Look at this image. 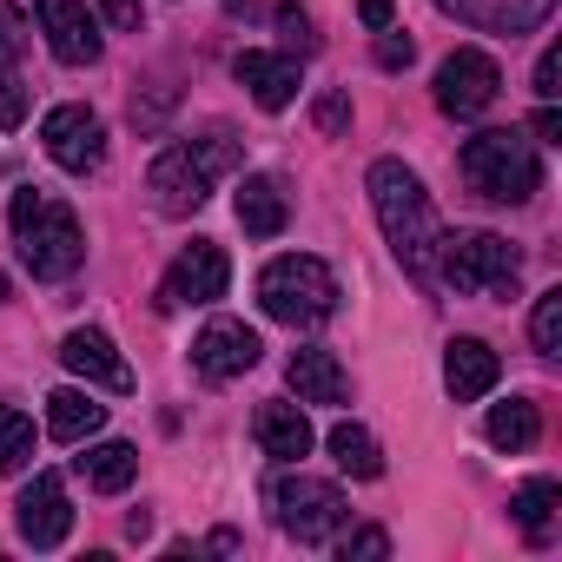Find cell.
I'll return each instance as SVG.
<instances>
[{
    "label": "cell",
    "mask_w": 562,
    "mask_h": 562,
    "mask_svg": "<svg viewBox=\"0 0 562 562\" xmlns=\"http://www.w3.org/2000/svg\"><path fill=\"white\" fill-rule=\"evenodd\" d=\"M41 34H47V47H54L60 67H93L106 54L100 21H93L87 0H41Z\"/></svg>",
    "instance_id": "cell-13"
},
{
    "label": "cell",
    "mask_w": 562,
    "mask_h": 562,
    "mask_svg": "<svg viewBox=\"0 0 562 562\" xmlns=\"http://www.w3.org/2000/svg\"><path fill=\"white\" fill-rule=\"evenodd\" d=\"M232 74H238V87H251V100H258L265 113H285V106L299 100V87H305L299 54H258V47H245V54L232 60Z\"/></svg>",
    "instance_id": "cell-14"
},
{
    "label": "cell",
    "mask_w": 562,
    "mask_h": 562,
    "mask_svg": "<svg viewBox=\"0 0 562 562\" xmlns=\"http://www.w3.org/2000/svg\"><path fill=\"white\" fill-rule=\"evenodd\" d=\"M60 364H67L74 378H87V384L133 391L126 358H120V351H113V338H106V331H93V325H80V331H67V338H60Z\"/></svg>",
    "instance_id": "cell-15"
},
{
    "label": "cell",
    "mask_w": 562,
    "mask_h": 562,
    "mask_svg": "<svg viewBox=\"0 0 562 562\" xmlns=\"http://www.w3.org/2000/svg\"><path fill=\"white\" fill-rule=\"evenodd\" d=\"M100 424H106V404H100L93 391H54V397H47V437L87 443Z\"/></svg>",
    "instance_id": "cell-20"
},
{
    "label": "cell",
    "mask_w": 562,
    "mask_h": 562,
    "mask_svg": "<svg viewBox=\"0 0 562 562\" xmlns=\"http://www.w3.org/2000/svg\"><path fill=\"white\" fill-rule=\"evenodd\" d=\"M529 338H536V351H542V358H555V351H562V285L536 299V312H529Z\"/></svg>",
    "instance_id": "cell-27"
},
{
    "label": "cell",
    "mask_w": 562,
    "mask_h": 562,
    "mask_svg": "<svg viewBox=\"0 0 562 562\" xmlns=\"http://www.w3.org/2000/svg\"><path fill=\"white\" fill-rule=\"evenodd\" d=\"M100 8H106V21H113L120 34H133V27L146 21V14H139V0H100Z\"/></svg>",
    "instance_id": "cell-35"
},
{
    "label": "cell",
    "mask_w": 562,
    "mask_h": 562,
    "mask_svg": "<svg viewBox=\"0 0 562 562\" xmlns=\"http://www.w3.org/2000/svg\"><path fill=\"white\" fill-rule=\"evenodd\" d=\"M437 271L463 299H509L522 278V258L496 232H450V238H437Z\"/></svg>",
    "instance_id": "cell-6"
},
{
    "label": "cell",
    "mask_w": 562,
    "mask_h": 562,
    "mask_svg": "<svg viewBox=\"0 0 562 562\" xmlns=\"http://www.w3.org/2000/svg\"><path fill=\"white\" fill-rule=\"evenodd\" d=\"M443 14H457V21H476V0H437Z\"/></svg>",
    "instance_id": "cell-38"
},
{
    "label": "cell",
    "mask_w": 562,
    "mask_h": 562,
    "mask_svg": "<svg viewBox=\"0 0 562 562\" xmlns=\"http://www.w3.org/2000/svg\"><path fill=\"white\" fill-rule=\"evenodd\" d=\"M496 93H503V74H496V60H490L483 47H457V54L437 67V106H443L450 120L490 113Z\"/></svg>",
    "instance_id": "cell-9"
},
{
    "label": "cell",
    "mask_w": 562,
    "mask_h": 562,
    "mask_svg": "<svg viewBox=\"0 0 562 562\" xmlns=\"http://www.w3.org/2000/svg\"><path fill=\"white\" fill-rule=\"evenodd\" d=\"M285 378H292L299 404H345V397H351V371H345L331 351H292Z\"/></svg>",
    "instance_id": "cell-19"
},
{
    "label": "cell",
    "mask_w": 562,
    "mask_h": 562,
    "mask_svg": "<svg viewBox=\"0 0 562 562\" xmlns=\"http://www.w3.org/2000/svg\"><path fill=\"white\" fill-rule=\"evenodd\" d=\"M41 146H47V159L60 166V172H100V159H106V126H100V113L93 106H54L47 120H41Z\"/></svg>",
    "instance_id": "cell-10"
},
{
    "label": "cell",
    "mask_w": 562,
    "mask_h": 562,
    "mask_svg": "<svg viewBox=\"0 0 562 562\" xmlns=\"http://www.w3.org/2000/svg\"><path fill=\"white\" fill-rule=\"evenodd\" d=\"M21 54H27V14L14 0H0V67H21Z\"/></svg>",
    "instance_id": "cell-28"
},
{
    "label": "cell",
    "mask_w": 562,
    "mask_h": 562,
    "mask_svg": "<svg viewBox=\"0 0 562 562\" xmlns=\"http://www.w3.org/2000/svg\"><path fill=\"white\" fill-rule=\"evenodd\" d=\"M555 503H562V490L549 483V476H536V483H522L516 490V503H509V516H516V529L542 549V542H555Z\"/></svg>",
    "instance_id": "cell-23"
},
{
    "label": "cell",
    "mask_w": 562,
    "mask_h": 562,
    "mask_svg": "<svg viewBox=\"0 0 562 562\" xmlns=\"http://www.w3.org/2000/svg\"><path fill=\"white\" fill-rule=\"evenodd\" d=\"M251 437H258V450L278 457V463H305L312 443H318V437H312V417H305L299 404H258Z\"/></svg>",
    "instance_id": "cell-17"
},
{
    "label": "cell",
    "mask_w": 562,
    "mask_h": 562,
    "mask_svg": "<svg viewBox=\"0 0 562 562\" xmlns=\"http://www.w3.org/2000/svg\"><path fill=\"white\" fill-rule=\"evenodd\" d=\"M258 305H265V318L292 325V331L325 325V318L338 312V278H331L325 258H312V251H285V258H271V265L258 271Z\"/></svg>",
    "instance_id": "cell-5"
},
{
    "label": "cell",
    "mask_w": 562,
    "mask_h": 562,
    "mask_svg": "<svg viewBox=\"0 0 562 562\" xmlns=\"http://www.w3.org/2000/svg\"><path fill=\"white\" fill-rule=\"evenodd\" d=\"M411 60H417V41L397 34V27H378V67H384V74H404Z\"/></svg>",
    "instance_id": "cell-29"
},
{
    "label": "cell",
    "mask_w": 562,
    "mask_h": 562,
    "mask_svg": "<svg viewBox=\"0 0 562 562\" xmlns=\"http://www.w3.org/2000/svg\"><path fill=\"white\" fill-rule=\"evenodd\" d=\"M555 74H562V54L542 47V60H536V93H542V100H555Z\"/></svg>",
    "instance_id": "cell-34"
},
{
    "label": "cell",
    "mask_w": 562,
    "mask_h": 562,
    "mask_svg": "<svg viewBox=\"0 0 562 562\" xmlns=\"http://www.w3.org/2000/svg\"><path fill=\"white\" fill-rule=\"evenodd\" d=\"M8 218H14V245H21V265L34 271V278H74L80 265H87V232H80V212L74 205H60V199H47L41 186H21L14 192V205H8Z\"/></svg>",
    "instance_id": "cell-2"
},
{
    "label": "cell",
    "mask_w": 562,
    "mask_h": 562,
    "mask_svg": "<svg viewBox=\"0 0 562 562\" xmlns=\"http://www.w3.org/2000/svg\"><path fill=\"white\" fill-rule=\"evenodd\" d=\"M549 14H555V0H503V8H483V21H476V27H496V34H509V41H516V34H536Z\"/></svg>",
    "instance_id": "cell-26"
},
{
    "label": "cell",
    "mask_w": 562,
    "mask_h": 562,
    "mask_svg": "<svg viewBox=\"0 0 562 562\" xmlns=\"http://www.w3.org/2000/svg\"><path fill=\"white\" fill-rule=\"evenodd\" d=\"M536 139H542V146H555V139H562V113H555L549 100H542V113H536Z\"/></svg>",
    "instance_id": "cell-37"
},
{
    "label": "cell",
    "mask_w": 562,
    "mask_h": 562,
    "mask_svg": "<svg viewBox=\"0 0 562 562\" xmlns=\"http://www.w3.org/2000/svg\"><path fill=\"white\" fill-rule=\"evenodd\" d=\"M8 292H14V285H8V271H0V305H8Z\"/></svg>",
    "instance_id": "cell-39"
},
{
    "label": "cell",
    "mask_w": 562,
    "mask_h": 562,
    "mask_svg": "<svg viewBox=\"0 0 562 562\" xmlns=\"http://www.w3.org/2000/svg\"><path fill=\"white\" fill-rule=\"evenodd\" d=\"M34 463V417L21 404H0V476Z\"/></svg>",
    "instance_id": "cell-25"
},
{
    "label": "cell",
    "mask_w": 562,
    "mask_h": 562,
    "mask_svg": "<svg viewBox=\"0 0 562 562\" xmlns=\"http://www.w3.org/2000/svg\"><path fill=\"white\" fill-rule=\"evenodd\" d=\"M232 212H238V225H245L251 238H278V232L292 225V199H285V186H278L271 172H245Z\"/></svg>",
    "instance_id": "cell-18"
},
{
    "label": "cell",
    "mask_w": 562,
    "mask_h": 562,
    "mask_svg": "<svg viewBox=\"0 0 562 562\" xmlns=\"http://www.w3.org/2000/svg\"><path fill=\"white\" fill-rule=\"evenodd\" d=\"M27 120V87L21 80H0V133H14Z\"/></svg>",
    "instance_id": "cell-30"
},
{
    "label": "cell",
    "mask_w": 562,
    "mask_h": 562,
    "mask_svg": "<svg viewBox=\"0 0 562 562\" xmlns=\"http://www.w3.org/2000/svg\"><path fill=\"white\" fill-rule=\"evenodd\" d=\"M371 205H378V225L397 251V265L411 278H437V212H430V192L424 179L404 166V159H378L371 166Z\"/></svg>",
    "instance_id": "cell-1"
},
{
    "label": "cell",
    "mask_w": 562,
    "mask_h": 562,
    "mask_svg": "<svg viewBox=\"0 0 562 562\" xmlns=\"http://www.w3.org/2000/svg\"><path fill=\"white\" fill-rule=\"evenodd\" d=\"M225 292H232V258H225L212 238H192V245L172 258V271H166L159 305H166V312H179V305H218Z\"/></svg>",
    "instance_id": "cell-8"
},
{
    "label": "cell",
    "mask_w": 562,
    "mask_h": 562,
    "mask_svg": "<svg viewBox=\"0 0 562 562\" xmlns=\"http://www.w3.org/2000/svg\"><path fill=\"white\" fill-rule=\"evenodd\" d=\"M351 126V100L345 93H325L318 100V133H345Z\"/></svg>",
    "instance_id": "cell-32"
},
{
    "label": "cell",
    "mask_w": 562,
    "mask_h": 562,
    "mask_svg": "<svg viewBox=\"0 0 562 562\" xmlns=\"http://www.w3.org/2000/svg\"><path fill=\"white\" fill-rule=\"evenodd\" d=\"M14 529H21V542H34V549H60V542H67V529H74V503H67V483H60L54 470H41V476L21 490V503H14Z\"/></svg>",
    "instance_id": "cell-12"
},
{
    "label": "cell",
    "mask_w": 562,
    "mask_h": 562,
    "mask_svg": "<svg viewBox=\"0 0 562 562\" xmlns=\"http://www.w3.org/2000/svg\"><path fill=\"white\" fill-rule=\"evenodd\" d=\"M391 14H397V0H358V21L378 34V27H391Z\"/></svg>",
    "instance_id": "cell-36"
},
{
    "label": "cell",
    "mask_w": 562,
    "mask_h": 562,
    "mask_svg": "<svg viewBox=\"0 0 562 562\" xmlns=\"http://www.w3.org/2000/svg\"><path fill=\"white\" fill-rule=\"evenodd\" d=\"M338 549H345V562H351V555H371V562H378V555H391V536H384V529H351Z\"/></svg>",
    "instance_id": "cell-31"
},
{
    "label": "cell",
    "mask_w": 562,
    "mask_h": 562,
    "mask_svg": "<svg viewBox=\"0 0 562 562\" xmlns=\"http://www.w3.org/2000/svg\"><path fill=\"white\" fill-rule=\"evenodd\" d=\"M325 450H331V457H338V470H345V476H358V483L384 476V450H378V437H371L364 424H331Z\"/></svg>",
    "instance_id": "cell-22"
},
{
    "label": "cell",
    "mask_w": 562,
    "mask_h": 562,
    "mask_svg": "<svg viewBox=\"0 0 562 562\" xmlns=\"http://www.w3.org/2000/svg\"><path fill=\"white\" fill-rule=\"evenodd\" d=\"M278 27H285V34L299 41V54H312V21H305V14L292 8V0H285V8H278Z\"/></svg>",
    "instance_id": "cell-33"
},
{
    "label": "cell",
    "mask_w": 562,
    "mask_h": 562,
    "mask_svg": "<svg viewBox=\"0 0 562 562\" xmlns=\"http://www.w3.org/2000/svg\"><path fill=\"white\" fill-rule=\"evenodd\" d=\"M258 331L251 325H238V318H212L199 338H192V371L205 378V384H232V378H245L251 364H258Z\"/></svg>",
    "instance_id": "cell-11"
},
{
    "label": "cell",
    "mask_w": 562,
    "mask_h": 562,
    "mask_svg": "<svg viewBox=\"0 0 562 562\" xmlns=\"http://www.w3.org/2000/svg\"><path fill=\"white\" fill-rule=\"evenodd\" d=\"M496 378H503V358H496L483 338H450V345H443V391H450L457 404L490 397Z\"/></svg>",
    "instance_id": "cell-16"
},
{
    "label": "cell",
    "mask_w": 562,
    "mask_h": 562,
    "mask_svg": "<svg viewBox=\"0 0 562 562\" xmlns=\"http://www.w3.org/2000/svg\"><path fill=\"white\" fill-rule=\"evenodd\" d=\"M470 192H483L490 205H529L542 192V159H536V139L516 133V126H490L476 139H463L457 153Z\"/></svg>",
    "instance_id": "cell-3"
},
{
    "label": "cell",
    "mask_w": 562,
    "mask_h": 562,
    "mask_svg": "<svg viewBox=\"0 0 562 562\" xmlns=\"http://www.w3.org/2000/svg\"><path fill=\"white\" fill-rule=\"evenodd\" d=\"M80 476H87V490H100V496H120L133 476H139V450L133 443H93L87 457H80Z\"/></svg>",
    "instance_id": "cell-21"
},
{
    "label": "cell",
    "mask_w": 562,
    "mask_h": 562,
    "mask_svg": "<svg viewBox=\"0 0 562 562\" xmlns=\"http://www.w3.org/2000/svg\"><path fill=\"white\" fill-rule=\"evenodd\" d=\"M483 430H490V443H496V450H509V457H516V450H529V443L542 437V417H536V404H529V397H509V404H496V411H490V424H483Z\"/></svg>",
    "instance_id": "cell-24"
},
{
    "label": "cell",
    "mask_w": 562,
    "mask_h": 562,
    "mask_svg": "<svg viewBox=\"0 0 562 562\" xmlns=\"http://www.w3.org/2000/svg\"><path fill=\"white\" fill-rule=\"evenodd\" d=\"M271 509L285 522V536H299V542H331L345 529V516H351L345 490L325 483V476H305V470H285L271 483Z\"/></svg>",
    "instance_id": "cell-7"
},
{
    "label": "cell",
    "mask_w": 562,
    "mask_h": 562,
    "mask_svg": "<svg viewBox=\"0 0 562 562\" xmlns=\"http://www.w3.org/2000/svg\"><path fill=\"white\" fill-rule=\"evenodd\" d=\"M218 172H238V139H232V133H205V139H179V146H166V153L153 159L146 186H153V205H159V212L192 218V212L212 199Z\"/></svg>",
    "instance_id": "cell-4"
}]
</instances>
